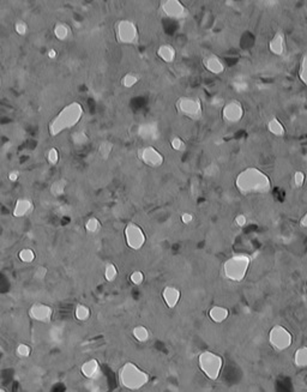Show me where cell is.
<instances>
[{
  "label": "cell",
  "mask_w": 307,
  "mask_h": 392,
  "mask_svg": "<svg viewBox=\"0 0 307 392\" xmlns=\"http://www.w3.org/2000/svg\"><path fill=\"white\" fill-rule=\"evenodd\" d=\"M300 225H301V227L307 228V212H306L305 215H304L303 217H301V220H300Z\"/></svg>",
  "instance_id": "48"
},
{
  "label": "cell",
  "mask_w": 307,
  "mask_h": 392,
  "mask_svg": "<svg viewBox=\"0 0 307 392\" xmlns=\"http://www.w3.org/2000/svg\"><path fill=\"white\" fill-rule=\"evenodd\" d=\"M16 354L22 359L29 358L30 354H32V347L26 343H19L17 348H16Z\"/></svg>",
  "instance_id": "37"
},
{
  "label": "cell",
  "mask_w": 307,
  "mask_h": 392,
  "mask_svg": "<svg viewBox=\"0 0 307 392\" xmlns=\"http://www.w3.org/2000/svg\"><path fill=\"white\" fill-rule=\"evenodd\" d=\"M245 109L240 101L231 100L226 102L222 107V119L223 121L229 125H235L240 123L244 118Z\"/></svg>",
  "instance_id": "10"
},
{
  "label": "cell",
  "mask_w": 307,
  "mask_h": 392,
  "mask_svg": "<svg viewBox=\"0 0 307 392\" xmlns=\"http://www.w3.org/2000/svg\"><path fill=\"white\" fill-rule=\"evenodd\" d=\"M138 137L142 138L145 142H154L159 139L160 137V128L156 121H149V123H143L138 126L137 129Z\"/></svg>",
  "instance_id": "14"
},
{
  "label": "cell",
  "mask_w": 307,
  "mask_h": 392,
  "mask_svg": "<svg viewBox=\"0 0 307 392\" xmlns=\"http://www.w3.org/2000/svg\"><path fill=\"white\" fill-rule=\"evenodd\" d=\"M157 57L162 60V62L171 64L175 60L176 52L174 49L173 46L171 45H161L157 48Z\"/></svg>",
  "instance_id": "21"
},
{
  "label": "cell",
  "mask_w": 307,
  "mask_h": 392,
  "mask_svg": "<svg viewBox=\"0 0 307 392\" xmlns=\"http://www.w3.org/2000/svg\"><path fill=\"white\" fill-rule=\"evenodd\" d=\"M162 299L165 301L166 306L171 310L175 308L178 306L179 301L181 299L180 289L174 286H167L162 291Z\"/></svg>",
  "instance_id": "16"
},
{
  "label": "cell",
  "mask_w": 307,
  "mask_h": 392,
  "mask_svg": "<svg viewBox=\"0 0 307 392\" xmlns=\"http://www.w3.org/2000/svg\"><path fill=\"white\" fill-rule=\"evenodd\" d=\"M34 210V203L29 198H19L16 200L15 206H13L12 215L16 219H22L26 217L29 214H32V211Z\"/></svg>",
  "instance_id": "18"
},
{
  "label": "cell",
  "mask_w": 307,
  "mask_h": 392,
  "mask_svg": "<svg viewBox=\"0 0 307 392\" xmlns=\"http://www.w3.org/2000/svg\"><path fill=\"white\" fill-rule=\"evenodd\" d=\"M5 389H0V392H4Z\"/></svg>",
  "instance_id": "50"
},
{
  "label": "cell",
  "mask_w": 307,
  "mask_h": 392,
  "mask_svg": "<svg viewBox=\"0 0 307 392\" xmlns=\"http://www.w3.org/2000/svg\"><path fill=\"white\" fill-rule=\"evenodd\" d=\"M161 11L166 17L176 19V21L184 19L189 16V10L180 0H162Z\"/></svg>",
  "instance_id": "11"
},
{
  "label": "cell",
  "mask_w": 307,
  "mask_h": 392,
  "mask_svg": "<svg viewBox=\"0 0 307 392\" xmlns=\"http://www.w3.org/2000/svg\"><path fill=\"white\" fill-rule=\"evenodd\" d=\"M211 104H214V106H222V104H223V98H212Z\"/></svg>",
  "instance_id": "47"
},
{
  "label": "cell",
  "mask_w": 307,
  "mask_h": 392,
  "mask_svg": "<svg viewBox=\"0 0 307 392\" xmlns=\"http://www.w3.org/2000/svg\"><path fill=\"white\" fill-rule=\"evenodd\" d=\"M176 110L191 120H199L203 117L202 101L195 96H181L176 100Z\"/></svg>",
  "instance_id": "6"
},
{
  "label": "cell",
  "mask_w": 307,
  "mask_h": 392,
  "mask_svg": "<svg viewBox=\"0 0 307 392\" xmlns=\"http://www.w3.org/2000/svg\"><path fill=\"white\" fill-rule=\"evenodd\" d=\"M18 176L19 173L16 172V170H12V172L9 173V176H7V178H9V180L12 181V183H16V181L18 180Z\"/></svg>",
  "instance_id": "46"
},
{
  "label": "cell",
  "mask_w": 307,
  "mask_h": 392,
  "mask_svg": "<svg viewBox=\"0 0 307 392\" xmlns=\"http://www.w3.org/2000/svg\"><path fill=\"white\" fill-rule=\"evenodd\" d=\"M48 57L51 58V59H54V58H57V51H55V49H49V51H48Z\"/></svg>",
  "instance_id": "49"
},
{
  "label": "cell",
  "mask_w": 307,
  "mask_h": 392,
  "mask_svg": "<svg viewBox=\"0 0 307 392\" xmlns=\"http://www.w3.org/2000/svg\"><path fill=\"white\" fill-rule=\"evenodd\" d=\"M294 365L298 368H307V346H303L295 350Z\"/></svg>",
  "instance_id": "23"
},
{
  "label": "cell",
  "mask_w": 307,
  "mask_h": 392,
  "mask_svg": "<svg viewBox=\"0 0 307 392\" xmlns=\"http://www.w3.org/2000/svg\"><path fill=\"white\" fill-rule=\"evenodd\" d=\"M90 308L88 306L83 305V303H78L76 306V308H74V317L79 322H87L90 318Z\"/></svg>",
  "instance_id": "26"
},
{
  "label": "cell",
  "mask_w": 307,
  "mask_h": 392,
  "mask_svg": "<svg viewBox=\"0 0 307 392\" xmlns=\"http://www.w3.org/2000/svg\"><path fill=\"white\" fill-rule=\"evenodd\" d=\"M232 87H233L235 92L239 94H245L250 90V83L246 81L245 78H242V77H238L232 83Z\"/></svg>",
  "instance_id": "28"
},
{
  "label": "cell",
  "mask_w": 307,
  "mask_h": 392,
  "mask_svg": "<svg viewBox=\"0 0 307 392\" xmlns=\"http://www.w3.org/2000/svg\"><path fill=\"white\" fill-rule=\"evenodd\" d=\"M15 32L21 36H24L28 33V24L24 21H17L15 23Z\"/></svg>",
  "instance_id": "41"
},
{
  "label": "cell",
  "mask_w": 307,
  "mask_h": 392,
  "mask_svg": "<svg viewBox=\"0 0 307 392\" xmlns=\"http://www.w3.org/2000/svg\"><path fill=\"white\" fill-rule=\"evenodd\" d=\"M251 266V258L247 255H234L229 257L222 265V275L231 282L240 283L245 280Z\"/></svg>",
  "instance_id": "4"
},
{
  "label": "cell",
  "mask_w": 307,
  "mask_h": 392,
  "mask_svg": "<svg viewBox=\"0 0 307 392\" xmlns=\"http://www.w3.org/2000/svg\"><path fill=\"white\" fill-rule=\"evenodd\" d=\"M269 51L271 54L276 55V57H282L286 52V36H284L283 32L278 30L275 33L271 40L269 41Z\"/></svg>",
  "instance_id": "15"
},
{
  "label": "cell",
  "mask_w": 307,
  "mask_h": 392,
  "mask_svg": "<svg viewBox=\"0 0 307 392\" xmlns=\"http://www.w3.org/2000/svg\"><path fill=\"white\" fill-rule=\"evenodd\" d=\"M298 76L301 83H303L305 87H307V53L304 54L303 58H301L300 65H299Z\"/></svg>",
  "instance_id": "29"
},
{
  "label": "cell",
  "mask_w": 307,
  "mask_h": 392,
  "mask_svg": "<svg viewBox=\"0 0 307 392\" xmlns=\"http://www.w3.org/2000/svg\"><path fill=\"white\" fill-rule=\"evenodd\" d=\"M218 173V167L216 164H210L209 167L205 168V175L214 176L215 174Z\"/></svg>",
  "instance_id": "45"
},
{
  "label": "cell",
  "mask_w": 307,
  "mask_h": 392,
  "mask_svg": "<svg viewBox=\"0 0 307 392\" xmlns=\"http://www.w3.org/2000/svg\"><path fill=\"white\" fill-rule=\"evenodd\" d=\"M306 180V175L305 173L301 172V170H297L294 173V176H293V181H294V185L297 187H303L304 184H305Z\"/></svg>",
  "instance_id": "40"
},
{
  "label": "cell",
  "mask_w": 307,
  "mask_h": 392,
  "mask_svg": "<svg viewBox=\"0 0 307 392\" xmlns=\"http://www.w3.org/2000/svg\"><path fill=\"white\" fill-rule=\"evenodd\" d=\"M83 115H84V108L79 102H71L66 104L49 123V134L52 137H57L62 132L73 129L74 126L78 125Z\"/></svg>",
  "instance_id": "2"
},
{
  "label": "cell",
  "mask_w": 307,
  "mask_h": 392,
  "mask_svg": "<svg viewBox=\"0 0 307 392\" xmlns=\"http://www.w3.org/2000/svg\"><path fill=\"white\" fill-rule=\"evenodd\" d=\"M47 272H48V270H47L46 266H37L36 269H35L34 271V277L36 281H43L46 278L47 276Z\"/></svg>",
  "instance_id": "42"
},
{
  "label": "cell",
  "mask_w": 307,
  "mask_h": 392,
  "mask_svg": "<svg viewBox=\"0 0 307 392\" xmlns=\"http://www.w3.org/2000/svg\"><path fill=\"white\" fill-rule=\"evenodd\" d=\"M118 380L119 384L126 390L137 391L144 388L149 383L150 375L136 363L129 361V362L124 363L119 369Z\"/></svg>",
  "instance_id": "3"
},
{
  "label": "cell",
  "mask_w": 307,
  "mask_h": 392,
  "mask_svg": "<svg viewBox=\"0 0 307 392\" xmlns=\"http://www.w3.org/2000/svg\"><path fill=\"white\" fill-rule=\"evenodd\" d=\"M268 131L271 134H273L275 137H283L286 134V129H284L283 124L281 123V120L278 118L273 117L271 118L267 124Z\"/></svg>",
  "instance_id": "22"
},
{
  "label": "cell",
  "mask_w": 307,
  "mask_h": 392,
  "mask_svg": "<svg viewBox=\"0 0 307 392\" xmlns=\"http://www.w3.org/2000/svg\"><path fill=\"white\" fill-rule=\"evenodd\" d=\"M115 36L121 45H136L139 40L138 28L130 19H121L115 26Z\"/></svg>",
  "instance_id": "8"
},
{
  "label": "cell",
  "mask_w": 307,
  "mask_h": 392,
  "mask_svg": "<svg viewBox=\"0 0 307 392\" xmlns=\"http://www.w3.org/2000/svg\"><path fill=\"white\" fill-rule=\"evenodd\" d=\"M268 341L273 350L281 353L292 347L293 336L288 328L282 325H275L268 333Z\"/></svg>",
  "instance_id": "7"
},
{
  "label": "cell",
  "mask_w": 307,
  "mask_h": 392,
  "mask_svg": "<svg viewBox=\"0 0 307 392\" xmlns=\"http://www.w3.org/2000/svg\"><path fill=\"white\" fill-rule=\"evenodd\" d=\"M235 225L240 228L245 227V226L247 225V217H246V215L244 214L237 215V217H235Z\"/></svg>",
  "instance_id": "43"
},
{
  "label": "cell",
  "mask_w": 307,
  "mask_h": 392,
  "mask_svg": "<svg viewBox=\"0 0 307 392\" xmlns=\"http://www.w3.org/2000/svg\"><path fill=\"white\" fill-rule=\"evenodd\" d=\"M203 66L205 67L206 71H209V72L212 74H221L225 72L226 70L225 64H223L222 60L215 54L206 55V57L203 59Z\"/></svg>",
  "instance_id": "19"
},
{
  "label": "cell",
  "mask_w": 307,
  "mask_h": 392,
  "mask_svg": "<svg viewBox=\"0 0 307 392\" xmlns=\"http://www.w3.org/2000/svg\"><path fill=\"white\" fill-rule=\"evenodd\" d=\"M132 336L139 343H145L150 338V331L148 330V327H143V325H138V327L132 328Z\"/></svg>",
  "instance_id": "24"
},
{
  "label": "cell",
  "mask_w": 307,
  "mask_h": 392,
  "mask_svg": "<svg viewBox=\"0 0 307 392\" xmlns=\"http://www.w3.org/2000/svg\"><path fill=\"white\" fill-rule=\"evenodd\" d=\"M29 317L38 323H49L53 317V308L46 303L36 302L29 308Z\"/></svg>",
  "instance_id": "13"
},
{
  "label": "cell",
  "mask_w": 307,
  "mask_h": 392,
  "mask_svg": "<svg viewBox=\"0 0 307 392\" xmlns=\"http://www.w3.org/2000/svg\"><path fill=\"white\" fill-rule=\"evenodd\" d=\"M235 187L242 196L267 195L271 191V180L263 170L248 167L241 170L235 178Z\"/></svg>",
  "instance_id": "1"
},
{
  "label": "cell",
  "mask_w": 307,
  "mask_h": 392,
  "mask_svg": "<svg viewBox=\"0 0 307 392\" xmlns=\"http://www.w3.org/2000/svg\"><path fill=\"white\" fill-rule=\"evenodd\" d=\"M129 280L131 281V283L135 284V286H140V284H143V282H144L145 276L140 270H135V271H132L131 275L129 276Z\"/></svg>",
  "instance_id": "36"
},
{
  "label": "cell",
  "mask_w": 307,
  "mask_h": 392,
  "mask_svg": "<svg viewBox=\"0 0 307 392\" xmlns=\"http://www.w3.org/2000/svg\"><path fill=\"white\" fill-rule=\"evenodd\" d=\"M81 373L84 378L89 380H95L101 375V366L96 359H90L85 361L81 367Z\"/></svg>",
  "instance_id": "17"
},
{
  "label": "cell",
  "mask_w": 307,
  "mask_h": 392,
  "mask_svg": "<svg viewBox=\"0 0 307 392\" xmlns=\"http://www.w3.org/2000/svg\"><path fill=\"white\" fill-rule=\"evenodd\" d=\"M53 34H54V36L58 38V40L65 41L70 37L71 29L66 23H57L54 26Z\"/></svg>",
  "instance_id": "25"
},
{
  "label": "cell",
  "mask_w": 307,
  "mask_h": 392,
  "mask_svg": "<svg viewBox=\"0 0 307 392\" xmlns=\"http://www.w3.org/2000/svg\"><path fill=\"white\" fill-rule=\"evenodd\" d=\"M181 222L184 223V225H190V223L193 222V220H195V216H193L191 212H184V214L181 215Z\"/></svg>",
  "instance_id": "44"
},
{
  "label": "cell",
  "mask_w": 307,
  "mask_h": 392,
  "mask_svg": "<svg viewBox=\"0 0 307 392\" xmlns=\"http://www.w3.org/2000/svg\"><path fill=\"white\" fill-rule=\"evenodd\" d=\"M118 275V267L113 263H107L104 266V278H106L107 282H114Z\"/></svg>",
  "instance_id": "30"
},
{
  "label": "cell",
  "mask_w": 307,
  "mask_h": 392,
  "mask_svg": "<svg viewBox=\"0 0 307 392\" xmlns=\"http://www.w3.org/2000/svg\"><path fill=\"white\" fill-rule=\"evenodd\" d=\"M71 139H72L74 145L81 146V145L87 144L88 140H89V138H88L87 134H85V132L77 131V132H73L72 136H71Z\"/></svg>",
  "instance_id": "35"
},
{
  "label": "cell",
  "mask_w": 307,
  "mask_h": 392,
  "mask_svg": "<svg viewBox=\"0 0 307 392\" xmlns=\"http://www.w3.org/2000/svg\"><path fill=\"white\" fill-rule=\"evenodd\" d=\"M138 159L145 165L151 168H159L165 163V156L153 145H146L138 150Z\"/></svg>",
  "instance_id": "12"
},
{
  "label": "cell",
  "mask_w": 307,
  "mask_h": 392,
  "mask_svg": "<svg viewBox=\"0 0 307 392\" xmlns=\"http://www.w3.org/2000/svg\"><path fill=\"white\" fill-rule=\"evenodd\" d=\"M171 146L175 151H185V149H186V144L180 137H173L171 140Z\"/></svg>",
  "instance_id": "39"
},
{
  "label": "cell",
  "mask_w": 307,
  "mask_h": 392,
  "mask_svg": "<svg viewBox=\"0 0 307 392\" xmlns=\"http://www.w3.org/2000/svg\"><path fill=\"white\" fill-rule=\"evenodd\" d=\"M84 227L88 233L95 234L101 229V222H100V220L96 219V217H90V219L87 220Z\"/></svg>",
  "instance_id": "33"
},
{
  "label": "cell",
  "mask_w": 307,
  "mask_h": 392,
  "mask_svg": "<svg viewBox=\"0 0 307 392\" xmlns=\"http://www.w3.org/2000/svg\"><path fill=\"white\" fill-rule=\"evenodd\" d=\"M198 366L202 373L209 380L215 382L218 379L223 368V359L220 355L210 350L201 353L198 356Z\"/></svg>",
  "instance_id": "5"
},
{
  "label": "cell",
  "mask_w": 307,
  "mask_h": 392,
  "mask_svg": "<svg viewBox=\"0 0 307 392\" xmlns=\"http://www.w3.org/2000/svg\"><path fill=\"white\" fill-rule=\"evenodd\" d=\"M138 81H139V77H138L137 74L126 73L125 76L123 77V79H121V84H123L124 88L130 89V88L135 87V85L138 83Z\"/></svg>",
  "instance_id": "34"
},
{
  "label": "cell",
  "mask_w": 307,
  "mask_h": 392,
  "mask_svg": "<svg viewBox=\"0 0 307 392\" xmlns=\"http://www.w3.org/2000/svg\"><path fill=\"white\" fill-rule=\"evenodd\" d=\"M59 159H60V155H59V151H58V149H55V148L49 149L48 153H47V161L49 162V164L55 165L58 162H59Z\"/></svg>",
  "instance_id": "38"
},
{
  "label": "cell",
  "mask_w": 307,
  "mask_h": 392,
  "mask_svg": "<svg viewBox=\"0 0 307 392\" xmlns=\"http://www.w3.org/2000/svg\"><path fill=\"white\" fill-rule=\"evenodd\" d=\"M113 150V143L109 140H103L99 145V155L102 160H108Z\"/></svg>",
  "instance_id": "31"
},
{
  "label": "cell",
  "mask_w": 307,
  "mask_h": 392,
  "mask_svg": "<svg viewBox=\"0 0 307 392\" xmlns=\"http://www.w3.org/2000/svg\"><path fill=\"white\" fill-rule=\"evenodd\" d=\"M66 186H68V181L65 179H59V180H55L51 186V193L52 196L54 197H60L65 193Z\"/></svg>",
  "instance_id": "27"
},
{
  "label": "cell",
  "mask_w": 307,
  "mask_h": 392,
  "mask_svg": "<svg viewBox=\"0 0 307 392\" xmlns=\"http://www.w3.org/2000/svg\"><path fill=\"white\" fill-rule=\"evenodd\" d=\"M18 258L19 261H23V263L30 264L35 261L36 255H35V252L32 250V248H23V250L19 251Z\"/></svg>",
  "instance_id": "32"
},
{
  "label": "cell",
  "mask_w": 307,
  "mask_h": 392,
  "mask_svg": "<svg viewBox=\"0 0 307 392\" xmlns=\"http://www.w3.org/2000/svg\"><path fill=\"white\" fill-rule=\"evenodd\" d=\"M231 312L227 307L223 306H212L209 310V318L216 324H221V323L226 322L228 319Z\"/></svg>",
  "instance_id": "20"
},
{
  "label": "cell",
  "mask_w": 307,
  "mask_h": 392,
  "mask_svg": "<svg viewBox=\"0 0 307 392\" xmlns=\"http://www.w3.org/2000/svg\"><path fill=\"white\" fill-rule=\"evenodd\" d=\"M124 236L127 247L134 251H139L144 247L146 242V236L144 230L137 223L130 222L127 223L125 230H124Z\"/></svg>",
  "instance_id": "9"
}]
</instances>
